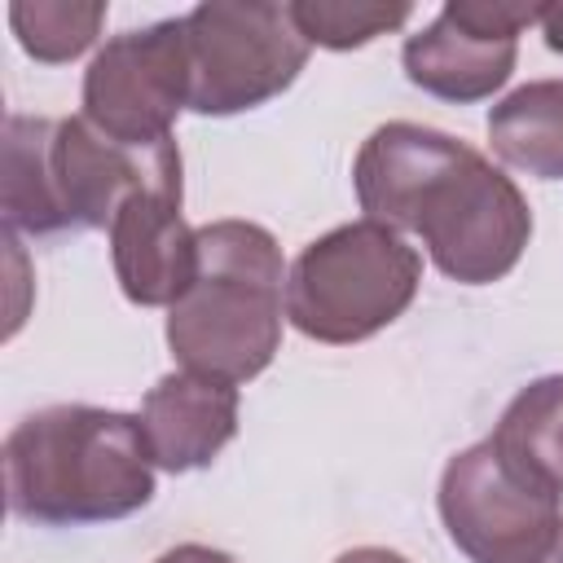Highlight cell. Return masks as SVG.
Here are the masks:
<instances>
[{
	"label": "cell",
	"instance_id": "obj_7",
	"mask_svg": "<svg viewBox=\"0 0 563 563\" xmlns=\"http://www.w3.org/2000/svg\"><path fill=\"white\" fill-rule=\"evenodd\" d=\"M435 506L471 563H541L563 532V497L515 471L493 440L449 457Z\"/></svg>",
	"mask_w": 563,
	"mask_h": 563
},
{
	"label": "cell",
	"instance_id": "obj_1",
	"mask_svg": "<svg viewBox=\"0 0 563 563\" xmlns=\"http://www.w3.org/2000/svg\"><path fill=\"white\" fill-rule=\"evenodd\" d=\"M365 220L418 233L431 264L462 286L501 282L528 238L532 211L519 185L466 141L391 119L365 136L352 163Z\"/></svg>",
	"mask_w": 563,
	"mask_h": 563
},
{
	"label": "cell",
	"instance_id": "obj_8",
	"mask_svg": "<svg viewBox=\"0 0 563 563\" xmlns=\"http://www.w3.org/2000/svg\"><path fill=\"white\" fill-rule=\"evenodd\" d=\"M180 110H189L185 18L110 35L84 70V119L119 145L154 150L172 141Z\"/></svg>",
	"mask_w": 563,
	"mask_h": 563
},
{
	"label": "cell",
	"instance_id": "obj_16",
	"mask_svg": "<svg viewBox=\"0 0 563 563\" xmlns=\"http://www.w3.org/2000/svg\"><path fill=\"white\" fill-rule=\"evenodd\" d=\"M154 563H238L233 554L216 550V545H198V541H185V545H172L167 554H158Z\"/></svg>",
	"mask_w": 563,
	"mask_h": 563
},
{
	"label": "cell",
	"instance_id": "obj_19",
	"mask_svg": "<svg viewBox=\"0 0 563 563\" xmlns=\"http://www.w3.org/2000/svg\"><path fill=\"white\" fill-rule=\"evenodd\" d=\"M541 563H563V532H559V541H554V550L541 559Z\"/></svg>",
	"mask_w": 563,
	"mask_h": 563
},
{
	"label": "cell",
	"instance_id": "obj_9",
	"mask_svg": "<svg viewBox=\"0 0 563 563\" xmlns=\"http://www.w3.org/2000/svg\"><path fill=\"white\" fill-rule=\"evenodd\" d=\"M532 22H541V4L449 0L418 35L405 40V75L440 101H484L510 79L519 62V31Z\"/></svg>",
	"mask_w": 563,
	"mask_h": 563
},
{
	"label": "cell",
	"instance_id": "obj_3",
	"mask_svg": "<svg viewBox=\"0 0 563 563\" xmlns=\"http://www.w3.org/2000/svg\"><path fill=\"white\" fill-rule=\"evenodd\" d=\"M163 180H180V150L163 141L154 150H132L101 136L84 114L4 119V176L0 207L9 233L62 238L110 229L119 207Z\"/></svg>",
	"mask_w": 563,
	"mask_h": 563
},
{
	"label": "cell",
	"instance_id": "obj_5",
	"mask_svg": "<svg viewBox=\"0 0 563 563\" xmlns=\"http://www.w3.org/2000/svg\"><path fill=\"white\" fill-rule=\"evenodd\" d=\"M422 255L378 220H352L299 251L286 273V317L317 343H361L418 295Z\"/></svg>",
	"mask_w": 563,
	"mask_h": 563
},
{
	"label": "cell",
	"instance_id": "obj_12",
	"mask_svg": "<svg viewBox=\"0 0 563 563\" xmlns=\"http://www.w3.org/2000/svg\"><path fill=\"white\" fill-rule=\"evenodd\" d=\"M488 141L501 163L563 180V79H528L488 110Z\"/></svg>",
	"mask_w": 563,
	"mask_h": 563
},
{
	"label": "cell",
	"instance_id": "obj_10",
	"mask_svg": "<svg viewBox=\"0 0 563 563\" xmlns=\"http://www.w3.org/2000/svg\"><path fill=\"white\" fill-rule=\"evenodd\" d=\"M119 290L136 308H172L198 277V229L180 216V180L132 194L110 220Z\"/></svg>",
	"mask_w": 563,
	"mask_h": 563
},
{
	"label": "cell",
	"instance_id": "obj_4",
	"mask_svg": "<svg viewBox=\"0 0 563 563\" xmlns=\"http://www.w3.org/2000/svg\"><path fill=\"white\" fill-rule=\"evenodd\" d=\"M286 260L255 220H211L198 229V277L167 308V347L189 374L251 383L282 347Z\"/></svg>",
	"mask_w": 563,
	"mask_h": 563
},
{
	"label": "cell",
	"instance_id": "obj_14",
	"mask_svg": "<svg viewBox=\"0 0 563 563\" xmlns=\"http://www.w3.org/2000/svg\"><path fill=\"white\" fill-rule=\"evenodd\" d=\"M9 26L26 57L62 66V62H75L84 48H92V40L106 26V4L101 0H13Z\"/></svg>",
	"mask_w": 563,
	"mask_h": 563
},
{
	"label": "cell",
	"instance_id": "obj_13",
	"mask_svg": "<svg viewBox=\"0 0 563 563\" xmlns=\"http://www.w3.org/2000/svg\"><path fill=\"white\" fill-rule=\"evenodd\" d=\"M488 440L515 471L563 497V374L519 387Z\"/></svg>",
	"mask_w": 563,
	"mask_h": 563
},
{
	"label": "cell",
	"instance_id": "obj_15",
	"mask_svg": "<svg viewBox=\"0 0 563 563\" xmlns=\"http://www.w3.org/2000/svg\"><path fill=\"white\" fill-rule=\"evenodd\" d=\"M413 4H352V0H295L290 18L308 44L347 53L396 26H405Z\"/></svg>",
	"mask_w": 563,
	"mask_h": 563
},
{
	"label": "cell",
	"instance_id": "obj_6",
	"mask_svg": "<svg viewBox=\"0 0 563 563\" xmlns=\"http://www.w3.org/2000/svg\"><path fill=\"white\" fill-rule=\"evenodd\" d=\"M185 18L189 110L207 119L255 110L282 97L308 66L290 4L268 0H207Z\"/></svg>",
	"mask_w": 563,
	"mask_h": 563
},
{
	"label": "cell",
	"instance_id": "obj_17",
	"mask_svg": "<svg viewBox=\"0 0 563 563\" xmlns=\"http://www.w3.org/2000/svg\"><path fill=\"white\" fill-rule=\"evenodd\" d=\"M334 563H409V559L387 545H356V550H343Z\"/></svg>",
	"mask_w": 563,
	"mask_h": 563
},
{
	"label": "cell",
	"instance_id": "obj_18",
	"mask_svg": "<svg viewBox=\"0 0 563 563\" xmlns=\"http://www.w3.org/2000/svg\"><path fill=\"white\" fill-rule=\"evenodd\" d=\"M541 35L554 53H563V4H541Z\"/></svg>",
	"mask_w": 563,
	"mask_h": 563
},
{
	"label": "cell",
	"instance_id": "obj_2",
	"mask_svg": "<svg viewBox=\"0 0 563 563\" xmlns=\"http://www.w3.org/2000/svg\"><path fill=\"white\" fill-rule=\"evenodd\" d=\"M9 510L35 528L128 519L154 501L141 418L101 405H48L4 435Z\"/></svg>",
	"mask_w": 563,
	"mask_h": 563
},
{
	"label": "cell",
	"instance_id": "obj_11",
	"mask_svg": "<svg viewBox=\"0 0 563 563\" xmlns=\"http://www.w3.org/2000/svg\"><path fill=\"white\" fill-rule=\"evenodd\" d=\"M136 418L154 466L172 475L202 471L238 435V387L207 374L172 369L145 391Z\"/></svg>",
	"mask_w": 563,
	"mask_h": 563
}]
</instances>
